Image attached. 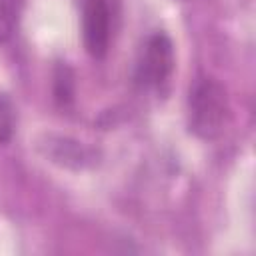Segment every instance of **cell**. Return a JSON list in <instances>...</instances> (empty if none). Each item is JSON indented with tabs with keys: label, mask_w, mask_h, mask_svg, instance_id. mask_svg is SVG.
Masks as SVG:
<instances>
[{
	"label": "cell",
	"mask_w": 256,
	"mask_h": 256,
	"mask_svg": "<svg viewBox=\"0 0 256 256\" xmlns=\"http://www.w3.org/2000/svg\"><path fill=\"white\" fill-rule=\"evenodd\" d=\"M16 130V110L8 96L0 94V146L8 144Z\"/></svg>",
	"instance_id": "cell-5"
},
{
	"label": "cell",
	"mask_w": 256,
	"mask_h": 256,
	"mask_svg": "<svg viewBox=\"0 0 256 256\" xmlns=\"http://www.w3.org/2000/svg\"><path fill=\"white\" fill-rule=\"evenodd\" d=\"M66 70V68H64ZM64 70L56 76V86H58V90H56V96L60 98V100H70V96H72V80H70V76H64Z\"/></svg>",
	"instance_id": "cell-6"
},
{
	"label": "cell",
	"mask_w": 256,
	"mask_h": 256,
	"mask_svg": "<svg viewBox=\"0 0 256 256\" xmlns=\"http://www.w3.org/2000/svg\"><path fill=\"white\" fill-rule=\"evenodd\" d=\"M22 12V0H0V44L8 42L20 20Z\"/></svg>",
	"instance_id": "cell-4"
},
{
	"label": "cell",
	"mask_w": 256,
	"mask_h": 256,
	"mask_svg": "<svg viewBox=\"0 0 256 256\" xmlns=\"http://www.w3.org/2000/svg\"><path fill=\"white\" fill-rule=\"evenodd\" d=\"M112 4L110 0H84L82 34L84 46L92 58H104L112 40Z\"/></svg>",
	"instance_id": "cell-3"
},
{
	"label": "cell",
	"mask_w": 256,
	"mask_h": 256,
	"mask_svg": "<svg viewBox=\"0 0 256 256\" xmlns=\"http://www.w3.org/2000/svg\"><path fill=\"white\" fill-rule=\"evenodd\" d=\"M176 56L172 40L166 34L156 32L146 40L142 48L136 66V80L142 88H160L170 80Z\"/></svg>",
	"instance_id": "cell-2"
},
{
	"label": "cell",
	"mask_w": 256,
	"mask_h": 256,
	"mask_svg": "<svg viewBox=\"0 0 256 256\" xmlns=\"http://www.w3.org/2000/svg\"><path fill=\"white\" fill-rule=\"evenodd\" d=\"M230 118V102L224 86L212 76H198L188 96L190 130L202 140L218 138Z\"/></svg>",
	"instance_id": "cell-1"
}]
</instances>
